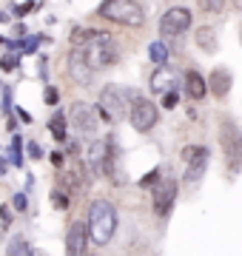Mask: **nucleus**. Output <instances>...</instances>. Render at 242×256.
Instances as JSON below:
<instances>
[{"instance_id": "1", "label": "nucleus", "mask_w": 242, "mask_h": 256, "mask_svg": "<svg viewBox=\"0 0 242 256\" xmlns=\"http://www.w3.org/2000/svg\"><path fill=\"white\" fill-rule=\"evenodd\" d=\"M86 225H88V236L94 245H108L117 230V208L108 200H94L88 205Z\"/></svg>"}, {"instance_id": "2", "label": "nucleus", "mask_w": 242, "mask_h": 256, "mask_svg": "<svg viewBox=\"0 0 242 256\" xmlns=\"http://www.w3.org/2000/svg\"><path fill=\"white\" fill-rule=\"evenodd\" d=\"M137 97H140L137 92L108 82V86L100 92V100H97V114H100L106 122H120L122 117H128L131 102L137 100Z\"/></svg>"}, {"instance_id": "3", "label": "nucleus", "mask_w": 242, "mask_h": 256, "mask_svg": "<svg viewBox=\"0 0 242 256\" xmlns=\"http://www.w3.org/2000/svg\"><path fill=\"white\" fill-rule=\"evenodd\" d=\"M80 52H83L86 63L92 66L94 72H106V68H112V66L120 60L117 40H114L108 32H100V28H94L92 40H88V43H86Z\"/></svg>"}, {"instance_id": "4", "label": "nucleus", "mask_w": 242, "mask_h": 256, "mask_svg": "<svg viewBox=\"0 0 242 256\" xmlns=\"http://www.w3.org/2000/svg\"><path fill=\"white\" fill-rule=\"evenodd\" d=\"M97 18L126 28H140L146 23V12L137 0H102L97 6Z\"/></svg>"}, {"instance_id": "5", "label": "nucleus", "mask_w": 242, "mask_h": 256, "mask_svg": "<svg viewBox=\"0 0 242 256\" xmlns=\"http://www.w3.org/2000/svg\"><path fill=\"white\" fill-rule=\"evenodd\" d=\"M220 146L225 151L228 171L240 174L242 171V128L228 117H222V122H220Z\"/></svg>"}, {"instance_id": "6", "label": "nucleus", "mask_w": 242, "mask_h": 256, "mask_svg": "<svg viewBox=\"0 0 242 256\" xmlns=\"http://www.w3.org/2000/svg\"><path fill=\"white\" fill-rule=\"evenodd\" d=\"M68 122H72V128H77L80 137L94 140L97 128H100V114H97L94 106L77 100V102H72V108H68Z\"/></svg>"}, {"instance_id": "7", "label": "nucleus", "mask_w": 242, "mask_h": 256, "mask_svg": "<svg viewBox=\"0 0 242 256\" xmlns=\"http://www.w3.org/2000/svg\"><path fill=\"white\" fill-rule=\"evenodd\" d=\"M160 120V108L148 97H137V100L131 102V111H128V122L134 131H140V134H148L151 128L157 126Z\"/></svg>"}, {"instance_id": "8", "label": "nucleus", "mask_w": 242, "mask_h": 256, "mask_svg": "<svg viewBox=\"0 0 242 256\" xmlns=\"http://www.w3.org/2000/svg\"><path fill=\"white\" fill-rule=\"evenodd\" d=\"M191 9L186 6H171V9L162 12V18H160V37H180L186 34L188 28H191Z\"/></svg>"}, {"instance_id": "9", "label": "nucleus", "mask_w": 242, "mask_h": 256, "mask_svg": "<svg viewBox=\"0 0 242 256\" xmlns=\"http://www.w3.org/2000/svg\"><path fill=\"white\" fill-rule=\"evenodd\" d=\"M182 160H186V185H196L208 171V148L205 146H186L182 148Z\"/></svg>"}, {"instance_id": "10", "label": "nucleus", "mask_w": 242, "mask_h": 256, "mask_svg": "<svg viewBox=\"0 0 242 256\" xmlns=\"http://www.w3.org/2000/svg\"><path fill=\"white\" fill-rule=\"evenodd\" d=\"M177 191H180V185L171 180V176H162L160 180V185L154 188V214L157 216H162L166 220L168 214H171V208H174V202H177Z\"/></svg>"}, {"instance_id": "11", "label": "nucleus", "mask_w": 242, "mask_h": 256, "mask_svg": "<svg viewBox=\"0 0 242 256\" xmlns=\"http://www.w3.org/2000/svg\"><path fill=\"white\" fill-rule=\"evenodd\" d=\"M88 225L86 222H72L66 230V256H88Z\"/></svg>"}, {"instance_id": "12", "label": "nucleus", "mask_w": 242, "mask_h": 256, "mask_svg": "<svg viewBox=\"0 0 242 256\" xmlns=\"http://www.w3.org/2000/svg\"><path fill=\"white\" fill-rule=\"evenodd\" d=\"M66 68H68V77H72V82L74 86H88L94 77V68L88 63H86V57L80 48H72L68 52V60H66Z\"/></svg>"}, {"instance_id": "13", "label": "nucleus", "mask_w": 242, "mask_h": 256, "mask_svg": "<svg viewBox=\"0 0 242 256\" xmlns=\"http://www.w3.org/2000/svg\"><path fill=\"white\" fill-rule=\"evenodd\" d=\"M151 92L160 94V97H166L168 92H177L180 86V77L174 74V68H168V66H162V68H157V72L151 74Z\"/></svg>"}, {"instance_id": "14", "label": "nucleus", "mask_w": 242, "mask_h": 256, "mask_svg": "<svg viewBox=\"0 0 242 256\" xmlns=\"http://www.w3.org/2000/svg\"><path fill=\"white\" fill-rule=\"evenodd\" d=\"M106 156H108V142L106 140H92V146L86 151V168L94 176L106 171Z\"/></svg>"}, {"instance_id": "15", "label": "nucleus", "mask_w": 242, "mask_h": 256, "mask_svg": "<svg viewBox=\"0 0 242 256\" xmlns=\"http://www.w3.org/2000/svg\"><path fill=\"white\" fill-rule=\"evenodd\" d=\"M231 82H234L231 72L220 66V68H214V72L208 74V92L214 94L216 100H225V97L231 94Z\"/></svg>"}, {"instance_id": "16", "label": "nucleus", "mask_w": 242, "mask_h": 256, "mask_svg": "<svg viewBox=\"0 0 242 256\" xmlns=\"http://www.w3.org/2000/svg\"><path fill=\"white\" fill-rule=\"evenodd\" d=\"M182 82H186V94L191 97V100H202L205 94H208V80H205L196 68H188L186 77H182Z\"/></svg>"}, {"instance_id": "17", "label": "nucleus", "mask_w": 242, "mask_h": 256, "mask_svg": "<svg viewBox=\"0 0 242 256\" xmlns=\"http://www.w3.org/2000/svg\"><path fill=\"white\" fill-rule=\"evenodd\" d=\"M194 43L202 52H208V54H214L216 48H220V40H216V32L211 26H200L196 28V34H194Z\"/></svg>"}, {"instance_id": "18", "label": "nucleus", "mask_w": 242, "mask_h": 256, "mask_svg": "<svg viewBox=\"0 0 242 256\" xmlns=\"http://www.w3.org/2000/svg\"><path fill=\"white\" fill-rule=\"evenodd\" d=\"M48 134L57 140V142H66L68 140V117L63 111H54L52 120H48Z\"/></svg>"}, {"instance_id": "19", "label": "nucleus", "mask_w": 242, "mask_h": 256, "mask_svg": "<svg viewBox=\"0 0 242 256\" xmlns=\"http://www.w3.org/2000/svg\"><path fill=\"white\" fill-rule=\"evenodd\" d=\"M26 142H23V137L20 134H12V142L9 148H6V156H9V162L14 165V168H23V156H26Z\"/></svg>"}, {"instance_id": "20", "label": "nucleus", "mask_w": 242, "mask_h": 256, "mask_svg": "<svg viewBox=\"0 0 242 256\" xmlns=\"http://www.w3.org/2000/svg\"><path fill=\"white\" fill-rule=\"evenodd\" d=\"M148 60L157 68H162V66H168V60H171V52H168V46H166V40H154L148 46Z\"/></svg>"}, {"instance_id": "21", "label": "nucleus", "mask_w": 242, "mask_h": 256, "mask_svg": "<svg viewBox=\"0 0 242 256\" xmlns=\"http://www.w3.org/2000/svg\"><path fill=\"white\" fill-rule=\"evenodd\" d=\"M6 256H32L26 236H20V234H14V236L9 239V245H6Z\"/></svg>"}, {"instance_id": "22", "label": "nucleus", "mask_w": 242, "mask_h": 256, "mask_svg": "<svg viewBox=\"0 0 242 256\" xmlns=\"http://www.w3.org/2000/svg\"><path fill=\"white\" fill-rule=\"evenodd\" d=\"M92 34H94V28H88V26H74L72 28V48H83L88 40H92Z\"/></svg>"}, {"instance_id": "23", "label": "nucleus", "mask_w": 242, "mask_h": 256, "mask_svg": "<svg viewBox=\"0 0 242 256\" xmlns=\"http://www.w3.org/2000/svg\"><path fill=\"white\" fill-rule=\"evenodd\" d=\"M52 205H54L57 210H66L72 205V194L66 191L63 185H54V188H52Z\"/></svg>"}, {"instance_id": "24", "label": "nucleus", "mask_w": 242, "mask_h": 256, "mask_svg": "<svg viewBox=\"0 0 242 256\" xmlns=\"http://www.w3.org/2000/svg\"><path fill=\"white\" fill-rule=\"evenodd\" d=\"M40 43H48L46 34H26L23 37V54H34L40 48Z\"/></svg>"}, {"instance_id": "25", "label": "nucleus", "mask_w": 242, "mask_h": 256, "mask_svg": "<svg viewBox=\"0 0 242 256\" xmlns=\"http://www.w3.org/2000/svg\"><path fill=\"white\" fill-rule=\"evenodd\" d=\"M18 66H20V54H12V52H6V54L0 57V72L12 74Z\"/></svg>"}, {"instance_id": "26", "label": "nucleus", "mask_w": 242, "mask_h": 256, "mask_svg": "<svg viewBox=\"0 0 242 256\" xmlns=\"http://www.w3.org/2000/svg\"><path fill=\"white\" fill-rule=\"evenodd\" d=\"M160 180H162V171H160V168H151L148 174L140 180V188H157Z\"/></svg>"}, {"instance_id": "27", "label": "nucleus", "mask_w": 242, "mask_h": 256, "mask_svg": "<svg viewBox=\"0 0 242 256\" xmlns=\"http://www.w3.org/2000/svg\"><path fill=\"white\" fill-rule=\"evenodd\" d=\"M196 3H200V9L208 12V14H216V12H222V6H225V0H196Z\"/></svg>"}, {"instance_id": "28", "label": "nucleus", "mask_w": 242, "mask_h": 256, "mask_svg": "<svg viewBox=\"0 0 242 256\" xmlns=\"http://www.w3.org/2000/svg\"><path fill=\"white\" fill-rule=\"evenodd\" d=\"M40 3H34V0H26V3H18V6H12V12H14V18H26L28 12H34Z\"/></svg>"}, {"instance_id": "29", "label": "nucleus", "mask_w": 242, "mask_h": 256, "mask_svg": "<svg viewBox=\"0 0 242 256\" xmlns=\"http://www.w3.org/2000/svg\"><path fill=\"white\" fill-rule=\"evenodd\" d=\"M26 156L28 160H43V146H40L38 140H28L26 142Z\"/></svg>"}, {"instance_id": "30", "label": "nucleus", "mask_w": 242, "mask_h": 256, "mask_svg": "<svg viewBox=\"0 0 242 256\" xmlns=\"http://www.w3.org/2000/svg\"><path fill=\"white\" fill-rule=\"evenodd\" d=\"M12 205H14V210H20V214H23V210L28 208V200H26V194H23V191H18L14 196H12Z\"/></svg>"}, {"instance_id": "31", "label": "nucleus", "mask_w": 242, "mask_h": 256, "mask_svg": "<svg viewBox=\"0 0 242 256\" xmlns=\"http://www.w3.org/2000/svg\"><path fill=\"white\" fill-rule=\"evenodd\" d=\"M12 225V205H0V228L6 230Z\"/></svg>"}, {"instance_id": "32", "label": "nucleus", "mask_w": 242, "mask_h": 256, "mask_svg": "<svg viewBox=\"0 0 242 256\" xmlns=\"http://www.w3.org/2000/svg\"><path fill=\"white\" fill-rule=\"evenodd\" d=\"M43 100H46V106H57V100H60V92H57L54 86H46V92H43Z\"/></svg>"}, {"instance_id": "33", "label": "nucleus", "mask_w": 242, "mask_h": 256, "mask_svg": "<svg viewBox=\"0 0 242 256\" xmlns=\"http://www.w3.org/2000/svg\"><path fill=\"white\" fill-rule=\"evenodd\" d=\"M177 102H180V94L177 92H168L166 97H162V108L171 111V108H177Z\"/></svg>"}, {"instance_id": "34", "label": "nucleus", "mask_w": 242, "mask_h": 256, "mask_svg": "<svg viewBox=\"0 0 242 256\" xmlns=\"http://www.w3.org/2000/svg\"><path fill=\"white\" fill-rule=\"evenodd\" d=\"M48 160H52V165H54V168H63L66 154H63V151H52V156H48Z\"/></svg>"}, {"instance_id": "35", "label": "nucleus", "mask_w": 242, "mask_h": 256, "mask_svg": "<svg viewBox=\"0 0 242 256\" xmlns=\"http://www.w3.org/2000/svg\"><path fill=\"white\" fill-rule=\"evenodd\" d=\"M14 111H18V117L23 120V122H26V126H28V122H32V114H28L26 108H20V106H14Z\"/></svg>"}, {"instance_id": "36", "label": "nucleus", "mask_w": 242, "mask_h": 256, "mask_svg": "<svg viewBox=\"0 0 242 256\" xmlns=\"http://www.w3.org/2000/svg\"><path fill=\"white\" fill-rule=\"evenodd\" d=\"M6 174H9V156L0 154V176H6Z\"/></svg>"}, {"instance_id": "37", "label": "nucleus", "mask_w": 242, "mask_h": 256, "mask_svg": "<svg viewBox=\"0 0 242 256\" xmlns=\"http://www.w3.org/2000/svg\"><path fill=\"white\" fill-rule=\"evenodd\" d=\"M18 120H14V114H12V117H9V131H12V134H18Z\"/></svg>"}, {"instance_id": "38", "label": "nucleus", "mask_w": 242, "mask_h": 256, "mask_svg": "<svg viewBox=\"0 0 242 256\" xmlns=\"http://www.w3.org/2000/svg\"><path fill=\"white\" fill-rule=\"evenodd\" d=\"M38 60H40V77L46 80V57H38Z\"/></svg>"}, {"instance_id": "39", "label": "nucleus", "mask_w": 242, "mask_h": 256, "mask_svg": "<svg viewBox=\"0 0 242 256\" xmlns=\"http://www.w3.org/2000/svg\"><path fill=\"white\" fill-rule=\"evenodd\" d=\"M0 23H9V14L6 12H0Z\"/></svg>"}, {"instance_id": "40", "label": "nucleus", "mask_w": 242, "mask_h": 256, "mask_svg": "<svg viewBox=\"0 0 242 256\" xmlns=\"http://www.w3.org/2000/svg\"><path fill=\"white\" fill-rule=\"evenodd\" d=\"M0 46H6V37H3V34H0Z\"/></svg>"}, {"instance_id": "41", "label": "nucleus", "mask_w": 242, "mask_h": 256, "mask_svg": "<svg viewBox=\"0 0 242 256\" xmlns=\"http://www.w3.org/2000/svg\"><path fill=\"white\" fill-rule=\"evenodd\" d=\"M0 108H3V100H0Z\"/></svg>"}]
</instances>
